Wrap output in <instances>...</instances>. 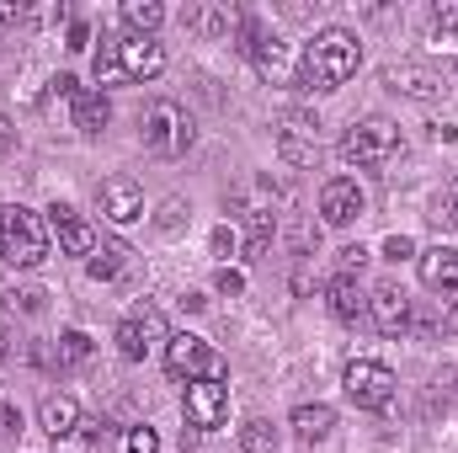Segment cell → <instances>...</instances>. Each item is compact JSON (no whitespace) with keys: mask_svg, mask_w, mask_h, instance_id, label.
Returning <instances> with one entry per match:
<instances>
[{"mask_svg":"<svg viewBox=\"0 0 458 453\" xmlns=\"http://www.w3.org/2000/svg\"><path fill=\"white\" fill-rule=\"evenodd\" d=\"M421 283L432 294H443L448 304H458V251L454 245H427L421 251Z\"/></svg>","mask_w":458,"mask_h":453,"instance_id":"cell-14","label":"cell"},{"mask_svg":"<svg viewBox=\"0 0 458 453\" xmlns=\"http://www.w3.org/2000/svg\"><path fill=\"white\" fill-rule=\"evenodd\" d=\"M432 21H437V32H458V0H437Z\"/></svg>","mask_w":458,"mask_h":453,"instance_id":"cell-28","label":"cell"},{"mask_svg":"<svg viewBox=\"0 0 458 453\" xmlns=\"http://www.w3.org/2000/svg\"><path fill=\"white\" fill-rule=\"evenodd\" d=\"M21 16H27V11H21L16 0H0V21H21Z\"/></svg>","mask_w":458,"mask_h":453,"instance_id":"cell-37","label":"cell"},{"mask_svg":"<svg viewBox=\"0 0 458 453\" xmlns=\"http://www.w3.org/2000/svg\"><path fill=\"white\" fill-rule=\"evenodd\" d=\"M139 133H144V144H149L155 155H165V160L192 150V117H187L182 102H171V97H160V102H149V107H144Z\"/></svg>","mask_w":458,"mask_h":453,"instance_id":"cell-3","label":"cell"},{"mask_svg":"<svg viewBox=\"0 0 458 453\" xmlns=\"http://www.w3.org/2000/svg\"><path fill=\"white\" fill-rule=\"evenodd\" d=\"M102 214H107L113 225L144 219V192H139L133 176H107V182H102Z\"/></svg>","mask_w":458,"mask_h":453,"instance_id":"cell-15","label":"cell"},{"mask_svg":"<svg viewBox=\"0 0 458 453\" xmlns=\"http://www.w3.org/2000/svg\"><path fill=\"white\" fill-rule=\"evenodd\" d=\"M389 155H400V128L389 117H362L342 133V160L352 166H384Z\"/></svg>","mask_w":458,"mask_h":453,"instance_id":"cell-5","label":"cell"},{"mask_svg":"<svg viewBox=\"0 0 458 453\" xmlns=\"http://www.w3.org/2000/svg\"><path fill=\"white\" fill-rule=\"evenodd\" d=\"M182 411H187V427H198V432L225 427L229 384H225V379H192V384H187V395H182Z\"/></svg>","mask_w":458,"mask_h":453,"instance_id":"cell-7","label":"cell"},{"mask_svg":"<svg viewBox=\"0 0 458 453\" xmlns=\"http://www.w3.org/2000/svg\"><path fill=\"white\" fill-rule=\"evenodd\" d=\"M128 267V251L123 245H97V256H91V278H117Z\"/></svg>","mask_w":458,"mask_h":453,"instance_id":"cell-23","label":"cell"},{"mask_svg":"<svg viewBox=\"0 0 458 453\" xmlns=\"http://www.w3.org/2000/svg\"><path fill=\"white\" fill-rule=\"evenodd\" d=\"M384 256H389V261H405V256H416V240H411V235H389V240H384Z\"/></svg>","mask_w":458,"mask_h":453,"instance_id":"cell-29","label":"cell"},{"mask_svg":"<svg viewBox=\"0 0 458 453\" xmlns=\"http://www.w3.org/2000/svg\"><path fill=\"white\" fill-rule=\"evenodd\" d=\"M448 331H458V304H454V315H448Z\"/></svg>","mask_w":458,"mask_h":453,"instance_id":"cell-39","label":"cell"},{"mask_svg":"<svg viewBox=\"0 0 458 453\" xmlns=\"http://www.w3.org/2000/svg\"><path fill=\"white\" fill-rule=\"evenodd\" d=\"M123 81V70H117V38H102V48H97V86H117Z\"/></svg>","mask_w":458,"mask_h":453,"instance_id":"cell-24","label":"cell"},{"mask_svg":"<svg viewBox=\"0 0 458 453\" xmlns=\"http://www.w3.org/2000/svg\"><path fill=\"white\" fill-rule=\"evenodd\" d=\"M117 70H123V81H155L165 70V48L155 38L128 32V38H117Z\"/></svg>","mask_w":458,"mask_h":453,"instance_id":"cell-9","label":"cell"},{"mask_svg":"<svg viewBox=\"0 0 458 453\" xmlns=\"http://www.w3.org/2000/svg\"><path fill=\"white\" fill-rule=\"evenodd\" d=\"M357 64H362V43H357V32H346V27H326V32L310 38L299 81L315 86V91H336V86H346V81L357 75Z\"/></svg>","mask_w":458,"mask_h":453,"instance_id":"cell-1","label":"cell"},{"mask_svg":"<svg viewBox=\"0 0 458 453\" xmlns=\"http://www.w3.org/2000/svg\"><path fill=\"white\" fill-rule=\"evenodd\" d=\"M384 86H389V91H400V97H411V102H437V97L448 91L437 70H427V64H411V59H400V64H384Z\"/></svg>","mask_w":458,"mask_h":453,"instance_id":"cell-10","label":"cell"},{"mask_svg":"<svg viewBox=\"0 0 458 453\" xmlns=\"http://www.w3.org/2000/svg\"><path fill=\"white\" fill-rule=\"evenodd\" d=\"M240 449L245 453H277V427H272L267 416H250V422L240 427Z\"/></svg>","mask_w":458,"mask_h":453,"instance_id":"cell-22","label":"cell"},{"mask_svg":"<svg viewBox=\"0 0 458 453\" xmlns=\"http://www.w3.org/2000/svg\"><path fill=\"white\" fill-rule=\"evenodd\" d=\"M331 427H336V411H331V406H320V400L293 411V432H299L304 443H320V438H331Z\"/></svg>","mask_w":458,"mask_h":453,"instance_id":"cell-19","label":"cell"},{"mask_svg":"<svg viewBox=\"0 0 458 453\" xmlns=\"http://www.w3.org/2000/svg\"><path fill=\"white\" fill-rule=\"evenodd\" d=\"M16 427H21V411H16L11 400H0V438H11Z\"/></svg>","mask_w":458,"mask_h":453,"instance_id":"cell-32","label":"cell"},{"mask_svg":"<svg viewBox=\"0 0 458 453\" xmlns=\"http://www.w3.org/2000/svg\"><path fill=\"white\" fill-rule=\"evenodd\" d=\"M107 117H113L107 91H81V97H75V128H81V133H91V139H97V133L107 128Z\"/></svg>","mask_w":458,"mask_h":453,"instance_id":"cell-18","label":"cell"},{"mask_svg":"<svg viewBox=\"0 0 458 453\" xmlns=\"http://www.w3.org/2000/svg\"><path fill=\"white\" fill-rule=\"evenodd\" d=\"M362 261H368V251H362V245H346V251H342V272H346V278H352Z\"/></svg>","mask_w":458,"mask_h":453,"instance_id":"cell-34","label":"cell"},{"mask_svg":"<svg viewBox=\"0 0 458 453\" xmlns=\"http://www.w3.org/2000/svg\"><path fill=\"white\" fill-rule=\"evenodd\" d=\"M176 219H182V203H165V214H160V225L176 229Z\"/></svg>","mask_w":458,"mask_h":453,"instance_id":"cell-38","label":"cell"},{"mask_svg":"<svg viewBox=\"0 0 458 453\" xmlns=\"http://www.w3.org/2000/svg\"><path fill=\"white\" fill-rule=\"evenodd\" d=\"M86 357H91V337H86V331H64V337H59V363L75 368V363H86Z\"/></svg>","mask_w":458,"mask_h":453,"instance_id":"cell-25","label":"cell"},{"mask_svg":"<svg viewBox=\"0 0 458 453\" xmlns=\"http://www.w3.org/2000/svg\"><path fill=\"white\" fill-rule=\"evenodd\" d=\"M277 150H283V160H293V166H315V160H320V144H304V139H277Z\"/></svg>","mask_w":458,"mask_h":453,"instance_id":"cell-26","label":"cell"},{"mask_svg":"<svg viewBox=\"0 0 458 453\" xmlns=\"http://www.w3.org/2000/svg\"><path fill=\"white\" fill-rule=\"evenodd\" d=\"M394 384H400V379H394L384 363H373V357H352L342 368V389L357 411H389V406H394Z\"/></svg>","mask_w":458,"mask_h":453,"instance_id":"cell-4","label":"cell"},{"mask_svg":"<svg viewBox=\"0 0 458 453\" xmlns=\"http://www.w3.org/2000/svg\"><path fill=\"white\" fill-rule=\"evenodd\" d=\"M437 225H458V176H454V187H448V198H443V209L432 214Z\"/></svg>","mask_w":458,"mask_h":453,"instance_id":"cell-30","label":"cell"},{"mask_svg":"<svg viewBox=\"0 0 458 453\" xmlns=\"http://www.w3.org/2000/svg\"><path fill=\"white\" fill-rule=\"evenodd\" d=\"M48 225L59 235V251H64V256H97V229L86 225L70 203H54V209H48Z\"/></svg>","mask_w":458,"mask_h":453,"instance_id":"cell-13","label":"cell"},{"mask_svg":"<svg viewBox=\"0 0 458 453\" xmlns=\"http://www.w3.org/2000/svg\"><path fill=\"white\" fill-rule=\"evenodd\" d=\"M5 304H11V310H38L43 294H38V288H21V294H5Z\"/></svg>","mask_w":458,"mask_h":453,"instance_id":"cell-31","label":"cell"},{"mask_svg":"<svg viewBox=\"0 0 458 453\" xmlns=\"http://www.w3.org/2000/svg\"><path fill=\"white\" fill-rule=\"evenodd\" d=\"M0 245H5V261L27 272V267H38L48 256V225L32 209L11 203V209H0Z\"/></svg>","mask_w":458,"mask_h":453,"instance_id":"cell-2","label":"cell"},{"mask_svg":"<svg viewBox=\"0 0 458 453\" xmlns=\"http://www.w3.org/2000/svg\"><path fill=\"white\" fill-rule=\"evenodd\" d=\"M128 453H160L155 427H133V432H128Z\"/></svg>","mask_w":458,"mask_h":453,"instance_id":"cell-27","label":"cell"},{"mask_svg":"<svg viewBox=\"0 0 458 453\" xmlns=\"http://www.w3.org/2000/svg\"><path fill=\"white\" fill-rule=\"evenodd\" d=\"M214 288H219V294H240V288H245V278H240V272H229V267H219Z\"/></svg>","mask_w":458,"mask_h":453,"instance_id":"cell-33","label":"cell"},{"mask_svg":"<svg viewBox=\"0 0 458 453\" xmlns=\"http://www.w3.org/2000/svg\"><path fill=\"white\" fill-rule=\"evenodd\" d=\"M277 139H304V144H320V117L304 113V107H288V113L277 117Z\"/></svg>","mask_w":458,"mask_h":453,"instance_id":"cell-21","label":"cell"},{"mask_svg":"<svg viewBox=\"0 0 458 453\" xmlns=\"http://www.w3.org/2000/svg\"><path fill=\"white\" fill-rule=\"evenodd\" d=\"M362 187L352 182V176H331L326 187H320V219L326 225H352V219H362Z\"/></svg>","mask_w":458,"mask_h":453,"instance_id":"cell-12","label":"cell"},{"mask_svg":"<svg viewBox=\"0 0 458 453\" xmlns=\"http://www.w3.org/2000/svg\"><path fill=\"white\" fill-rule=\"evenodd\" d=\"M229 251H234V229H214V256H229Z\"/></svg>","mask_w":458,"mask_h":453,"instance_id":"cell-35","label":"cell"},{"mask_svg":"<svg viewBox=\"0 0 458 453\" xmlns=\"http://www.w3.org/2000/svg\"><path fill=\"white\" fill-rule=\"evenodd\" d=\"M331 310H336V321H346V326H357V321L368 315V299H362L357 278H346V272L331 278Z\"/></svg>","mask_w":458,"mask_h":453,"instance_id":"cell-17","label":"cell"},{"mask_svg":"<svg viewBox=\"0 0 458 453\" xmlns=\"http://www.w3.org/2000/svg\"><path fill=\"white\" fill-rule=\"evenodd\" d=\"M123 21H128V32H139V38H155L160 21H165V5H160V0H128V5H123Z\"/></svg>","mask_w":458,"mask_h":453,"instance_id":"cell-20","label":"cell"},{"mask_svg":"<svg viewBox=\"0 0 458 453\" xmlns=\"http://www.w3.org/2000/svg\"><path fill=\"white\" fill-rule=\"evenodd\" d=\"M165 368H171V379H225V363H219V352L208 346L203 337H192V331H182V337L165 341Z\"/></svg>","mask_w":458,"mask_h":453,"instance_id":"cell-6","label":"cell"},{"mask_svg":"<svg viewBox=\"0 0 458 453\" xmlns=\"http://www.w3.org/2000/svg\"><path fill=\"white\" fill-rule=\"evenodd\" d=\"M368 315H373V326H378L384 337H400V331L411 326V299H405V288H400L394 278H384V283L368 294Z\"/></svg>","mask_w":458,"mask_h":453,"instance_id":"cell-11","label":"cell"},{"mask_svg":"<svg viewBox=\"0 0 458 453\" xmlns=\"http://www.w3.org/2000/svg\"><path fill=\"white\" fill-rule=\"evenodd\" d=\"M0 261H5V245H0Z\"/></svg>","mask_w":458,"mask_h":453,"instance_id":"cell-40","label":"cell"},{"mask_svg":"<svg viewBox=\"0 0 458 453\" xmlns=\"http://www.w3.org/2000/svg\"><path fill=\"white\" fill-rule=\"evenodd\" d=\"M38 422L48 427L54 443H59V438H75V432H81V406H75L70 395H48L43 411H38Z\"/></svg>","mask_w":458,"mask_h":453,"instance_id":"cell-16","label":"cell"},{"mask_svg":"<svg viewBox=\"0 0 458 453\" xmlns=\"http://www.w3.org/2000/svg\"><path fill=\"white\" fill-rule=\"evenodd\" d=\"M86 43H91V27L75 21V27H70V48H86Z\"/></svg>","mask_w":458,"mask_h":453,"instance_id":"cell-36","label":"cell"},{"mask_svg":"<svg viewBox=\"0 0 458 453\" xmlns=\"http://www.w3.org/2000/svg\"><path fill=\"white\" fill-rule=\"evenodd\" d=\"M160 341H171V337H165V321H160V310H149V304H144V310H133V315L117 326V352H123L128 363H144V357H149Z\"/></svg>","mask_w":458,"mask_h":453,"instance_id":"cell-8","label":"cell"}]
</instances>
